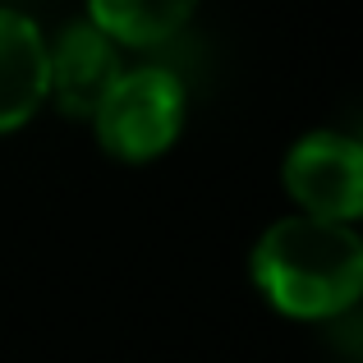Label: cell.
Segmentation results:
<instances>
[{"label": "cell", "instance_id": "1", "mask_svg": "<svg viewBox=\"0 0 363 363\" xmlns=\"http://www.w3.org/2000/svg\"><path fill=\"white\" fill-rule=\"evenodd\" d=\"M253 285L276 313L322 322L363 294V240L345 221L281 216L253 244Z\"/></svg>", "mask_w": 363, "mask_h": 363}, {"label": "cell", "instance_id": "2", "mask_svg": "<svg viewBox=\"0 0 363 363\" xmlns=\"http://www.w3.org/2000/svg\"><path fill=\"white\" fill-rule=\"evenodd\" d=\"M184 83L161 65L124 69L116 88L92 111L97 143L120 161H152L175 147L184 129Z\"/></svg>", "mask_w": 363, "mask_h": 363}, {"label": "cell", "instance_id": "3", "mask_svg": "<svg viewBox=\"0 0 363 363\" xmlns=\"http://www.w3.org/2000/svg\"><path fill=\"white\" fill-rule=\"evenodd\" d=\"M285 194L299 203V216L318 221H354L363 212V147L350 133H303L285 152Z\"/></svg>", "mask_w": 363, "mask_h": 363}, {"label": "cell", "instance_id": "4", "mask_svg": "<svg viewBox=\"0 0 363 363\" xmlns=\"http://www.w3.org/2000/svg\"><path fill=\"white\" fill-rule=\"evenodd\" d=\"M124 74L120 46L111 37H101L92 23H74L55 37V46H46V97L65 111V116L92 120V111L101 106L116 79Z\"/></svg>", "mask_w": 363, "mask_h": 363}, {"label": "cell", "instance_id": "5", "mask_svg": "<svg viewBox=\"0 0 363 363\" xmlns=\"http://www.w3.org/2000/svg\"><path fill=\"white\" fill-rule=\"evenodd\" d=\"M46 101V37L18 9H0V133L28 124Z\"/></svg>", "mask_w": 363, "mask_h": 363}, {"label": "cell", "instance_id": "6", "mask_svg": "<svg viewBox=\"0 0 363 363\" xmlns=\"http://www.w3.org/2000/svg\"><path fill=\"white\" fill-rule=\"evenodd\" d=\"M203 0H88V23L116 46H161L198 14Z\"/></svg>", "mask_w": 363, "mask_h": 363}]
</instances>
